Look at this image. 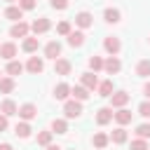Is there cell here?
I'll list each match as a JSON object with an SVG mask.
<instances>
[{"label":"cell","instance_id":"2","mask_svg":"<svg viewBox=\"0 0 150 150\" xmlns=\"http://www.w3.org/2000/svg\"><path fill=\"white\" fill-rule=\"evenodd\" d=\"M49 26H52V23H49V19H45V16H42V19H35V21L30 23V30H33V33H35V38H38V35L47 33V30H49Z\"/></svg>","mask_w":150,"mask_h":150},{"label":"cell","instance_id":"28","mask_svg":"<svg viewBox=\"0 0 150 150\" xmlns=\"http://www.w3.org/2000/svg\"><path fill=\"white\" fill-rule=\"evenodd\" d=\"M54 131H56V134H66V131H68L66 120H54V122H52V134H54Z\"/></svg>","mask_w":150,"mask_h":150},{"label":"cell","instance_id":"8","mask_svg":"<svg viewBox=\"0 0 150 150\" xmlns=\"http://www.w3.org/2000/svg\"><path fill=\"white\" fill-rule=\"evenodd\" d=\"M103 68H105V73L115 75V73H120L122 63H120V59H117V56H108V61H103Z\"/></svg>","mask_w":150,"mask_h":150},{"label":"cell","instance_id":"18","mask_svg":"<svg viewBox=\"0 0 150 150\" xmlns=\"http://www.w3.org/2000/svg\"><path fill=\"white\" fill-rule=\"evenodd\" d=\"M54 96H56L59 101H66V98L70 96V87H68L66 82H61V84H56V89H54Z\"/></svg>","mask_w":150,"mask_h":150},{"label":"cell","instance_id":"30","mask_svg":"<svg viewBox=\"0 0 150 150\" xmlns=\"http://www.w3.org/2000/svg\"><path fill=\"white\" fill-rule=\"evenodd\" d=\"M7 73H9V75H21V73H23V66H21L19 61H9V63H7Z\"/></svg>","mask_w":150,"mask_h":150},{"label":"cell","instance_id":"39","mask_svg":"<svg viewBox=\"0 0 150 150\" xmlns=\"http://www.w3.org/2000/svg\"><path fill=\"white\" fill-rule=\"evenodd\" d=\"M5 129H7V117L0 115V131H5Z\"/></svg>","mask_w":150,"mask_h":150},{"label":"cell","instance_id":"5","mask_svg":"<svg viewBox=\"0 0 150 150\" xmlns=\"http://www.w3.org/2000/svg\"><path fill=\"white\" fill-rule=\"evenodd\" d=\"M28 30H30V26H28V23L16 21V23L9 28V35H12V38H26V35H28Z\"/></svg>","mask_w":150,"mask_h":150},{"label":"cell","instance_id":"12","mask_svg":"<svg viewBox=\"0 0 150 150\" xmlns=\"http://www.w3.org/2000/svg\"><path fill=\"white\" fill-rule=\"evenodd\" d=\"M103 47H105V52H108L110 56H115V54L120 52V40H117V38H112V35H108V38H105V42H103Z\"/></svg>","mask_w":150,"mask_h":150},{"label":"cell","instance_id":"29","mask_svg":"<svg viewBox=\"0 0 150 150\" xmlns=\"http://www.w3.org/2000/svg\"><path fill=\"white\" fill-rule=\"evenodd\" d=\"M108 141H110V138H108L103 131L94 134V148H105V145H108Z\"/></svg>","mask_w":150,"mask_h":150},{"label":"cell","instance_id":"32","mask_svg":"<svg viewBox=\"0 0 150 150\" xmlns=\"http://www.w3.org/2000/svg\"><path fill=\"white\" fill-rule=\"evenodd\" d=\"M136 134H138V138H143V141L150 138V124H148V122H145V124H138V127H136Z\"/></svg>","mask_w":150,"mask_h":150},{"label":"cell","instance_id":"27","mask_svg":"<svg viewBox=\"0 0 150 150\" xmlns=\"http://www.w3.org/2000/svg\"><path fill=\"white\" fill-rule=\"evenodd\" d=\"M38 45H40V42H38V38H26L21 47H23V52H28V54H30V52H35V49H38Z\"/></svg>","mask_w":150,"mask_h":150},{"label":"cell","instance_id":"37","mask_svg":"<svg viewBox=\"0 0 150 150\" xmlns=\"http://www.w3.org/2000/svg\"><path fill=\"white\" fill-rule=\"evenodd\" d=\"M52 7L54 9H66L68 7V0H52Z\"/></svg>","mask_w":150,"mask_h":150},{"label":"cell","instance_id":"36","mask_svg":"<svg viewBox=\"0 0 150 150\" xmlns=\"http://www.w3.org/2000/svg\"><path fill=\"white\" fill-rule=\"evenodd\" d=\"M131 150H148V143H145L143 138H136V141L131 143Z\"/></svg>","mask_w":150,"mask_h":150},{"label":"cell","instance_id":"33","mask_svg":"<svg viewBox=\"0 0 150 150\" xmlns=\"http://www.w3.org/2000/svg\"><path fill=\"white\" fill-rule=\"evenodd\" d=\"M89 68L96 73V70H101L103 68V59L101 56H89Z\"/></svg>","mask_w":150,"mask_h":150},{"label":"cell","instance_id":"21","mask_svg":"<svg viewBox=\"0 0 150 150\" xmlns=\"http://www.w3.org/2000/svg\"><path fill=\"white\" fill-rule=\"evenodd\" d=\"M5 16H7L9 21H21L23 9H21V7H7V9H5Z\"/></svg>","mask_w":150,"mask_h":150},{"label":"cell","instance_id":"35","mask_svg":"<svg viewBox=\"0 0 150 150\" xmlns=\"http://www.w3.org/2000/svg\"><path fill=\"white\" fill-rule=\"evenodd\" d=\"M56 33H59V35H68V33H70V23H68V21H61V23L56 26Z\"/></svg>","mask_w":150,"mask_h":150},{"label":"cell","instance_id":"41","mask_svg":"<svg viewBox=\"0 0 150 150\" xmlns=\"http://www.w3.org/2000/svg\"><path fill=\"white\" fill-rule=\"evenodd\" d=\"M0 150H12V145H9V143H2V145H0Z\"/></svg>","mask_w":150,"mask_h":150},{"label":"cell","instance_id":"11","mask_svg":"<svg viewBox=\"0 0 150 150\" xmlns=\"http://www.w3.org/2000/svg\"><path fill=\"white\" fill-rule=\"evenodd\" d=\"M68 45L70 47H82L84 45V33L82 30H70L68 33Z\"/></svg>","mask_w":150,"mask_h":150},{"label":"cell","instance_id":"16","mask_svg":"<svg viewBox=\"0 0 150 150\" xmlns=\"http://www.w3.org/2000/svg\"><path fill=\"white\" fill-rule=\"evenodd\" d=\"M112 117H115V122H117V124H122V127H124V124H129V122H131V110L120 108L117 112H112Z\"/></svg>","mask_w":150,"mask_h":150},{"label":"cell","instance_id":"4","mask_svg":"<svg viewBox=\"0 0 150 150\" xmlns=\"http://www.w3.org/2000/svg\"><path fill=\"white\" fill-rule=\"evenodd\" d=\"M16 115H19L21 120H26V122H28V120L38 117V108H35L33 103H23V105L19 108V112H16Z\"/></svg>","mask_w":150,"mask_h":150},{"label":"cell","instance_id":"24","mask_svg":"<svg viewBox=\"0 0 150 150\" xmlns=\"http://www.w3.org/2000/svg\"><path fill=\"white\" fill-rule=\"evenodd\" d=\"M14 134H16L19 138H28V136H30V127H28V122H19V124L14 127Z\"/></svg>","mask_w":150,"mask_h":150},{"label":"cell","instance_id":"34","mask_svg":"<svg viewBox=\"0 0 150 150\" xmlns=\"http://www.w3.org/2000/svg\"><path fill=\"white\" fill-rule=\"evenodd\" d=\"M138 115H141V117H150V101H143V103L138 105Z\"/></svg>","mask_w":150,"mask_h":150},{"label":"cell","instance_id":"43","mask_svg":"<svg viewBox=\"0 0 150 150\" xmlns=\"http://www.w3.org/2000/svg\"><path fill=\"white\" fill-rule=\"evenodd\" d=\"M9 2H14V0H9Z\"/></svg>","mask_w":150,"mask_h":150},{"label":"cell","instance_id":"3","mask_svg":"<svg viewBox=\"0 0 150 150\" xmlns=\"http://www.w3.org/2000/svg\"><path fill=\"white\" fill-rule=\"evenodd\" d=\"M129 94L127 91H112V96H110V105L112 108H122V105H127L129 103Z\"/></svg>","mask_w":150,"mask_h":150},{"label":"cell","instance_id":"38","mask_svg":"<svg viewBox=\"0 0 150 150\" xmlns=\"http://www.w3.org/2000/svg\"><path fill=\"white\" fill-rule=\"evenodd\" d=\"M19 7L21 9H33L35 7V0H19Z\"/></svg>","mask_w":150,"mask_h":150},{"label":"cell","instance_id":"13","mask_svg":"<svg viewBox=\"0 0 150 150\" xmlns=\"http://www.w3.org/2000/svg\"><path fill=\"white\" fill-rule=\"evenodd\" d=\"M26 68H28V73L38 75V73H42L45 63H42V59H38V56H30V59H28V63H26Z\"/></svg>","mask_w":150,"mask_h":150},{"label":"cell","instance_id":"31","mask_svg":"<svg viewBox=\"0 0 150 150\" xmlns=\"http://www.w3.org/2000/svg\"><path fill=\"white\" fill-rule=\"evenodd\" d=\"M49 143H52V131H40L38 134V145H45L47 148Z\"/></svg>","mask_w":150,"mask_h":150},{"label":"cell","instance_id":"15","mask_svg":"<svg viewBox=\"0 0 150 150\" xmlns=\"http://www.w3.org/2000/svg\"><path fill=\"white\" fill-rule=\"evenodd\" d=\"M70 94H73V98H75V101H87V98H89V89H84L82 84L70 87Z\"/></svg>","mask_w":150,"mask_h":150},{"label":"cell","instance_id":"6","mask_svg":"<svg viewBox=\"0 0 150 150\" xmlns=\"http://www.w3.org/2000/svg\"><path fill=\"white\" fill-rule=\"evenodd\" d=\"M45 56H47V59H54V61H56V59L61 56V45H59L56 40L47 42V47H45Z\"/></svg>","mask_w":150,"mask_h":150},{"label":"cell","instance_id":"14","mask_svg":"<svg viewBox=\"0 0 150 150\" xmlns=\"http://www.w3.org/2000/svg\"><path fill=\"white\" fill-rule=\"evenodd\" d=\"M0 112H2L5 117H12V115H16V112H19V108H16V103H14V101H9V98H7V101H2V103H0Z\"/></svg>","mask_w":150,"mask_h":150},{"label":"cell","instance_id":"7","mask_svg":"<svg viewBox=\"0 0 150 150\" xmlns=\"http://www.w3.org/2000/svg\"><path fill=\"white\" fill-rule=\"evenodd\" d=\"M0 56L7 59V61H14V56H16V45H14V42H5V45H0Z\"/></svg>","mask_w":150,"mask_h":150},{"label":"cell","instance_id":"1","mask_svg":"<svg viewBox=\"0 0 150 150\" xmlns=\"http://www.w3.org/2000/svg\"><path fill=\"white\" fill-rule=\"evenodd\" d=\"M63 112H66V117L68 120H75V117H80V112H82V103L80 101H66V105H63Z\"/></svg>","mask_w":150,"mask_h":150},{"label":"cell","instance_id":"40","mask_svg":"<svg viewBox=\"0 0 150 150\" xmlns=\"http://www.w3.org/2000/svg\"><path fill=\"white\" fill-rule=\"evenodd\" d=\"M143 94L150 98V82H145V87H143Z\"/></svg>","mask_w":150,"mask_h":150},{"label":"cell","instance_id":"26","mask_svg":"<svg viewBox=\"0 0 150 150\" xmlns=\"http://www.w3.org/2000/svg\"><path fill=\"white\" fill-rule=\"evenodd\" d=\"M103 16H105V21H108V23H117V21H120V9L108 7V9L103 12Z\"/></svg>","mask_w":150,"mask_h":150},{"label":"cell","instance_id":"9","mask_svg":"<svg viewBox=\"0 0 150 150\" xmlns=\"http://www.w3.org/2000/svg\"><path fill=\"white\" fill-rule=\"evenodd\" d=\"M70 68H73V66H70L68 59H56V61H54V73H56V75H68Z\"/></svg>","mask_w":150,"mask_h":150},{"label":"cell","instance_id":"17","mask_svg":"<svg viewBox=\"0 0 150 150\" xmlns=\"http://www.w3.org/2000/svg\"><path fill=\"white\" fill-rule=\"evenodd\" d=\"M82 87L84 89H96L98 87V80L94 73H82Z\"/></svg>","mask_w":150,"mask_h":150},{"label":"cell","instance_id":"19","mask_svg":"<svg viewBox=\"0 0 150 150\" xmlns=\"http://www.w3.org/2000/svg\"><path fill=\"white\" fill-rule=\"evenodd\" d=\"M110 120H112V108H101L96 112V122L98 124H108Z\"/></svg>","mask_w":150,"mask_h":150},{"label":"cell","instance_id":"42","mask_svg":"<svg viewBox=\"0 0 150 150\" xmlns=\"http://www.w3.org/2000/svg\"><path fill=\"white\" fill-rule=\"evenodd\" d=\"M47 150H61V148H59V145H52V143H49V145H47Z\"/></svg>","mask_w":150,"mask_h":150},{"label":"cell","instance_id":"22","mask_svg":"<svg viewBox=\"0 0 150 150\" xmlns=\"http://www.w3.org/2000/svg\"><path fill=\"white\" fill-rule=\"evenodd\" d=\"M110 141H112V143H117V145H120V143H124V141H127V129H124V127H117V129L110 134Z\"/></svg>","mask_w":150,"mask_h":150},{"label":"cell","instance_id":"10","mask_svg":"<svg viewBox=\"0 0 150 150\" xmlns=\"http://www.w3.org/2000/svg\"><path fill=\"white\" fill-rule=\"evenodd\" d=\"M75 23H77L80 28H89V26H94V16H91L89 12H80V14L75 16Z\"/></svg>","mask_w":150,"mask_h":150},{"label":"cell","instance_id":"25","mask_svg":"<svg viewBox=\"0 0 150 150\" xmlns=\"http://www.w3.org/2000/svg\"><path fill=\"white\" fill-rule=\"evenodd\" d=\"M136 75H141V77H150V61H148V59L138 61V66H136Z\"/></svg>","mask_w":150,"mask_h":150},{"label":"cell","instance_id":"23","mask_svg":"<svg viewBox=\"0 0 150 150\" xmlns=\"http://www.w3.org/2000/svg\"><path fill=\"white\" fill-rule=\"evenodd\" d=\"M112 91H115L112 80H105V82H101V84H98V94H101V96H108V98H110V96H112Z\"/></svg>","mask_w":150,"mask_h":150},{"label":"cell","instance_id":"20","mask_svg":"<svg viewBox=\"0 0 150 150\" xmlns=\"http://www.w3.org/2000/svg\"><path fill=\"white\" fill-rule=\"evenodd\" d=\"M16 87V82L12 77H0V94H12Z\"/></svg>","mask_w":150,"mask_h":150}]
</instances>
